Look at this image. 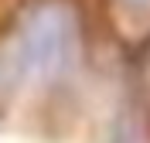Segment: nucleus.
<instances>
[{
	"label": "nucleus",
	"instance_id": "f257e3e1",
	"mask_svg": "<svg viewBox=\"0 0 150 143\" xmlns=\"http://www.w3.org/2000/svg\"><path fill=\"white\" fill-rule=\"evenodd\" d=\"M79 51L75 14L62 4L38 7L17 38V72L28 78H55L72 65Z\"/></svg>",
	"mask_w": 150,
	"mask_h": 143
},
{
	"label": "nucleus",
	"instance_id": "f03ea898",
	"mask_svg": "<svg viewBox=\"0 0 150 143\" xmlns=\"http://www.w3.org/2000/svg\"><path fill=\"white\" fill-rule=\"evenodd\" d=\"M130 10H150V0H123Z\"/></svg>",
	"mask_w": 150,
	"mask_h": 143
}]
</instances>
